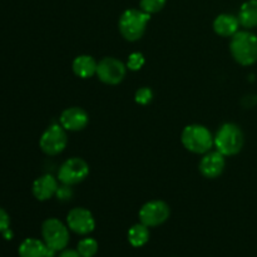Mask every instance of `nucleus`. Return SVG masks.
<instances>
[{"instance_id": "f257e3e1", "label": "nucleus", "mask_w": 257, "mask_h": 257, "mask_svg": "<svg viewBox=\"0 0 257 257\" xmlns=\"http://www.w3.org/2000/svg\"><path fill=\"white\" fill-rule=\"evenodd\" d=\"M230 52L241 65H252L257 62V37L248 30H238L231 37Z\"/></svg>"}, {"instance_id": "f03ea898", "label": "nucleus", "mask_w": 257, "mask_h": 257, "mask_svg": "<svg viewBox=\"0 0 257 257\" xmlns=\"http://www.w3.org/2000/svg\"><path fill=\"white\" fill-rule=\"evenodd\" d=\"M151 15L141 9H128L120 15L118 28L119 33L128 42H137L143 37Z\"/></svg>"}, {"instance_id": "7ed1b4c3", "label": "nucleus", "mask_w": 257, "mask_h": 257, "mask_svg": "<svg viewBox=\"0 0 257 257\" xmlns=\"http://www.w3.org/2000/svg\"><path fill=\"white\" fill-rule=\"evenodd\" d=\"M243 133L235 123H225L218 128L213 137V145L223 156H235L242 150Z\"/></svg>"}, {"instance_id": "20e7f679", "label": "nucleus", "mask_w": 257, "mask_h": 257, "mask_svg": "<svg viewBox=\"0 0 257 257\" xmlns=\"http://www.w3.org/2000/svg\"><path fill=\"white\" fill-rule=\"evenodd\" d=\"M183 147L196 155H205L210 152L213 146V136L205 125L190 124L185 127L181 135Z\"/></svg>"}, {"instance_id": "39448f33", "label": "nucleus", "mask_w": 257, "mask_h": 257, "mask_svg": "<svg viewBox=\"0 0 257 257\" xmlns=\"http://www.w3.org/2000/svg\"><path fill=\"white\" fill-rule=\"evenodd\" d=\"M42 236L45 245L54 251H62L69 242L68 227L58 218H48L42 225Z\"/></svg>"}, {"instance_id": "423d86ee", "label": "nucleus", "mask_w": 257, "mask_h": 257, "mask_svg": "<svg viewBox=\"0 0 257 257\" xmlns=\"http://www.w3.org/2000/svg\"><path fill=\"white\" fill-rule=\"evenodd\" d=\"M89 175V166L83 158L72 157L65 161L58 171V180L62 185L74 186L83 182Z\"/></svg>"}, {"instance_id": "0eeeda50", "label": "nucleus", "mask_w": 257, "mask_h": 257, "mask_svg": "<svg viewBox=\"0 0 257 257\" xmlns=\"http://www.w3.org/2000/svg\"><path fill=\"white\" fill-rule=\"evenodd\" d=\"M67 145V132L60 124L49 125L39 140L40 150L48 156L59 155L65 150Z\"/></svg>"}, {"instance_id": "6e6552de", "label": "nucleus", "mask_w": 257, "mask_h": 257, "mask_svg": "<svg viewBox=\"0 0 257 257\" xmlns=\"http://www.w3.org/2000/svg\"><path fill=\"white\" fill-rule=\"evenodd\" d=\"M125 73H127V67L120 60L113 57H105L98 63L95 75L104 84L117 85L124 79Z\"/></svg>"}, {"instance_id": "1a4fd4ad", "label": "nucleus", "mask_w": 257, "mask_h": 257, "mask_svg": "<svg viewBox=\"0 0 257 257\" xmlns=\"http://www.w3.org/2000/svg\"><path fill=\"white\" fill-rule=\"evenodd\" d=\"M170 206L161 200H153L145 203L140 210V221L147 227H156L170 218Z\"/></svg>"}, {"instance_id": "9d476101", "label": "nucleus", "mask_w": 257, "mask_h": 257, "mask_svg": "<svg viewBox=\"0 0 257 257\" xmlns=\"http://www.w3.org/2000/svg\"><path fill=\"white\" fill-rule=\"evenodd\" d=\"M67 225L69 230L78 235H88L95 228V221L89 210L75 207L68 213Z\"/></svg>"}, {"instance_id": "9b49d317", "label": "nucleus", "mask_w": 257, "mask_h": 257, "mask_svg": "<svg viewBox=\"0 0 257 257\" xmlns=\"http://www.w3.org/2000/svg\"><path fill=\"white\" fill-rule=\"evenodd\" d=\"M60 125L69 132H78L84 130L89 123V115L83 108L70 107L63 110L59 118Z\"/></svg>"}, {"instance_id": "f8f14e48", "label": "nucleus", "mask_w": 257, "mask_h": 257, "mask_svg": "<svg viewBox=\"0 0 257 257\" xmlns=\"http://www.w3.org/2000/svg\"><path fill=\"white\" fill-rule=\"evenodd\" d=\"M225 156L220 153L218 151L215 152H207L201 160L198 168L203 177L206 178H216L223 172L225 170Z\"/></svg>"}, {"instance_id": "ddd939ff", "label": "nucleus", "mask_w": 257, "mask_h": 257, "mask_svg": "<svg viewBox=\"0 0 257 257\" xmlns=\"http://www.w3.org/2000/svg\"><path fill=\"white\" fill-rule=\"evenodd\" d=\"M58 182L52 175L40 176L33 183V195L38 201H48L57 193Z\"/></svg>"}, {"instance_id": "4468645a", "label": "nucleus", "mask_w": 257, "mask_h": 257, "mask_svg": "<svg viewBox=\"0 0 257 257\" xmlns=\"http://www.w3.org/2000/svg\"><path fill=\"white\" fill-rule=\"evenodd\" d=\"M20 257H54L55 251L37 238H27L19 246Z\"/></svg>"}, {"instance_id": "2eb2a0df", "label": "nucleus", "mask_w": 257, "mask_h": 257, "mask_svg": "<svg viewBox=\"0 0 257 257\" xmlns=\"http://www.w3.org/2000/svg\"><path fill=\"white\" fill-rule=\"evenodd\" d=\"M238 27H240L238 18L232 14H220L213 22V30L220 37H232L238 32Z\"/></svg>"}, {"instance_id": "dca6fc26", "label": "nucleus", "mask_w": 257, "mask_h": 257, "mask_svg": "<svg viewBox=\"0 0 257 257\" xmlns=\"http://www.w3.org/2000/svg\"><path fill=\"white\" fill-rule=\"evenodd\" d=\"M97 65L98 63L95 62L94 58L90 55L83 54L78 55L74 60H73L72 69L77 77L87 79V78L93 77L97 73Z\"/></svg>"}, {"instance_id": "f3484780", "label": "nucleus", "mask_w": 257, "mask_h": 257, "mask_svg": "<svg viewBox=\"0 0 257 257\" xmlns=\"http://www.w3.org/2000/svg\"><path fill=\"white\" fill-rule=\"evenodd\" d=\"M238 22L246 29L257 27V0H247L243 3L238 12Z\"/></svg>"}, {"instance_id": "a211bd4d", "label": "nucleus", "mask_w": 257, "mask_h": 257, "mask_svg": "<svg viewBox=\"0 0 257 257\" xmlns=\"http://www.w3.org/2000/svg\"><path fill=\"white\" fill-rule=\"evenodd\" d=\"M150 240V230L142 222L133 225L128 231V241L133 247H142Z\"/></svg>"}, {"instance_id": "6ab92c4d", "label": "nucleus", "mask_w": 257, "mask_h": 257, "mask_svg": "<svg viewBox=\"0 0 257 257\" xmlns=\"http://www.w3.org/2000/svg\"><path fill=\"white\" fill-rule=\"evenodd\" d=\"M77 251L82 257H93L98 251V242L92 237H85L79 241Z\"/></svg>"}, {"instance_id": "aec40b11", "label": "nucleus", "mask_w": 257, "mask_h": 257, "mask_svg": "<svg viewBox=\"0 0 257 257\" xmlns=\"http://www.w3.org/2000/svg\"><path fill=\"white\" fill-rule=\"evenodd\" d=\"M167 0H141L140 7L147 14H156L165 8Z\"/></svg>"}, {"instance_id": "412c9836", "label": "nucleus", "mask_w": 257, "mask_h": 257, "mask_svg": "<svg viewBox=\"0 0 257 257\" xmlns=\"http://www.w3.org/2000/svg\"><path fill=\"white\" fill-rule=\"evenodd\" d=\"M135 99H136V102L138 103V104H142V105L148 104V103L152 102V99H153L152 89H151V88H148V87L140 88V89L136 92Z\"/></svg>"}, {"instance_id": "4be33fe9", "label": "nucleus", "mask_w": 257, "mask_h": 257, "mask_svg": "<svg viewBox=\"0 0 257 257\" xmlns=\"http://www.w3.org/2000/svg\"><path fill=\"white\" fill-rule=\"evenodd\" d=\"M145 65V57H143L142 53H132V54L128 57V63L127 68L133 72H137L141 68Z\"/></svg>"}, {"instance_id": "5701e85b", "label": "nucleus", "mask_w": 257, "mask_h": 257, "mask_svg": "<svg viewBox=\"0 0 257 257\" xmlns=\"http://www.w3.org/2000/svg\"><path fill=\"white\" fill-rule=\"evenodd\" d=\"M55 196H57L58 200H60V201L70 200V198H72V196H73L72 190H70V186L63 185V186H60V187H58Z\"/></svg>"}, {"instance_id": "b1692460", "label": "nucleus", "mask_w": 257, "mask_h": 257, "mask_svg": "<svg viewBox=\"0 0 257 257\" xmlns=\"http://www.w3.org/2000/svg\"><path fill=\"white\" fill-rule=\"evenodd\" d=\"M9 226H10L9 215L7 213V211L3 210V208L0 207V233H3L5 230H8Z\"/></svg>"}, {"instance_id": "393cba45", "label": "nucleus", "mask_w": 257, "mask_h": 257, "mask_svg": "<svg viewBox=\"0 0 257 257\" xmlns=\"http://www.w3.org/2000/svg\"><path fill=\"white\" fill-rule=\"evenodd\" d=\"M59 257H82L79 255V252L75 250H64L60 253Z\"/></svg>"}, {"instance_id": "a878e982", "label": "nucleus", "mask_w": 257, "mask_h": 257, "mask_svg": "<svg viewBox=\"0 0 257 257\" xmlns=\"http://www.w3.org/2000/svg\"><path fill=\"white\" fill-rule=\"evenodd\" d=\"M3 236H4V237L7 238V240H10V238H12V236H13V233H12V231H10L9 228H8V230H5L4 232H3Z\"/></svg>"}]
</instances>
